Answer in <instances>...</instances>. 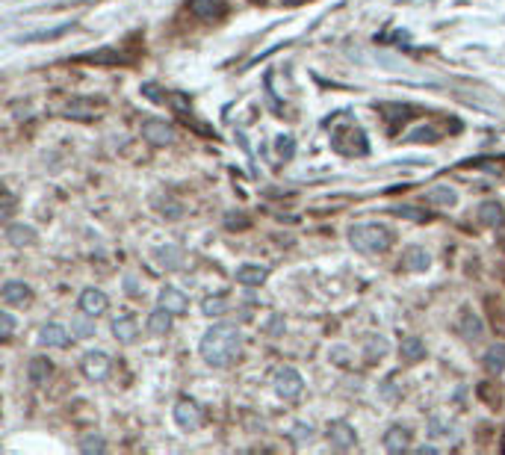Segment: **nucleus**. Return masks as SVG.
<instances>
[{"label": "nucleus", "mask_w": 505, "mask_h": 455, "mask_svg": "<svg viewBox=\"0 0 505 455\" xmlns=\"http://www.w3.org/2000/svg\"><path fill=\"white\" fill-rule=\"evenodd\" d=\"M0 296H3L6 304H24V302H30V287L24 281H6Z\"/></svg>", "instance_id": "nucleus-17"}, {"label": "nucleus", "mask_w": 505, "mask_h": 455, "mask_svg": "<svg viewBox=\"0 0 505 455\" xmlns=\"http://www.w3.org/2000/svg\"><path fill=\"white\" fill-rule=\"evenodd\" d=\"M6 240L12 245H30V243H36V231L30 225H9L6 228Z\"/></svg>", "instance_id": "nucleus-21"}, {"label": "nucleus", "mask_w": 505, "mask_h": 455, "mask_svg": "<svg viewBox=\"0 0 505 455\" xmlns=\"http://www.w3.org/2000/svg\"><path fill=\"white\" fill-rule=\"evenodd\" d=\"M384 352H388V340H384V337H372L370 346H366V358H370V361L381 358Z\"/></svg>", "instance_id": "nucleus-31"}, {"label": "nucleus", "mask_w": 505, "mask_h": 455, "mask_svg": "<svg viewBox=\"0 0 505 455\" xmlns=\"http://www.w3.org/2000/svg\"><path fill=\"white\" fill-rule=\"evenodd\" d=\"M106 304H110V299L104 296V290H95V287H89V290L80 293V311H86V313L98 316V313L106 311Z\"/></svg>", "instance_id": "nucleus-13"}, {"label": "nucleus", "mask_w": 505, "mask_h": 455, "mask_svg": "<svg viewBox=\"0 0 505 455\" xmlns=\"http://www.w3.org/2000/svg\"><path fill=\"white\" fill-rule=\"evenodd\" d=\"M190 3H192V12L201 18H213L222 12V0H190Z\"/></svg>", "instance_id": "nucleus-26"}, {"label": "nucleus", "mask_w": 505, "mask_h": 455, "mask_svg": "<svg viewBox=\"0 0 505 455\" xmlns=\"http://www.w3.org/2000/svg\"><path fill=\"white\" fill-rule=\"evenodd\" d=\"M124 284H127V293H131V296H139V293H142L139 287H136V278H131V275L124 278Z\"/></svg>", "instance_id": "nucleus-38"}, {"label": "nucleus", "mask_w": 505, "mask_h": 455, "mask_svg": "<svg viewBox=\"0 0 505 455\" xmlns=\"http://www.w3.org/2000/svg\"><path fill=\"white\" fill-rule=\"evenodd\" d=\"M89 316H92V313L83 311L80 316H74V320H71V334H74V337H92V334H95V322L89 320Z\"/></svg>", "instance_id": "nucleus-24"}, {"label": "nucleus", "mask_w": 505, "mask_h": 455, "mask_svg": "<svg viewBox=\"0 0 505 455\" xmlns=\"http://www.w3.org/2000/svg\"><path fill=\"white\" fill-rule=\"evenodd\" d=\"M290 438H293L295 443H302V441H311V438H313V429H311V423H295Z\"/></svg>", "instance_id": "nucleus-33"}, {"label": "nucleus", "mask_w": 505, "mask_h": 455, "mask_svg": "<svg viewBox=\"0 0 505 455\" xmlns=\"http://www.w3.org/2000/svg\"><path fill=\"white\" fill-rule=\"evenodd\" d=\"M425 355V343L420 337H405L402 340V358L405 361H420Z\"/></svg>", "instance_id": "nucleus-23"}, {"label": "nucleus", "mask_w": 505, "mask_h": 455, "mask_svg": "<svg viewBox=\"0 0 505 455\" xmlns=\"http://www.w3.org/2000/svg\"><path fill=\"white\" fill-rule=\"evenodd\" d=\"M355 140H366L363 131H361V127H355V124H343V127H337L334 136H331L334 148H337V151H343V154H355V151L361 154V148H355Z\"/></svg>", "instance_id": "nucleus-5"}, {"label": "nucleus", "mask_w": 505, "mask_h": 455, "mask_svg": "<svg viewBox=\"0 0 505 455\" xmlns=\"http://www.w3.org/2000/svg\"><path fill=\"white\" fill-rule=\"evenodd\" d=\"M110 370H113L110 355H104V352H86L83 355V373H86V379L104 381L106 375H110Z\"/></svg>", "instance_id": "nucleus-4"}, {"label": "nucleus", "mask_w": 505, "mask_h": 455, "mask_svg": "<svg viewBox=\"0 0 505 455\" xmlns=\"http://www.w3.org/2000/svg\"><path fill=\"white\" fill-rule=\"evenodd\" d=\"M425 199H429V204L434 207H455V201H458V192L452 190V186H431L429 192H425Z\"/></svg>", "instance_id": "nucleus-18"}, {"label": "nucleus", "mask_w": 505, "mask_h": 455, "mask_svg": "<svg viewBox=\"0 0 505 455\" xmlns=\"http://www.w3.org/2000/svg\"><path fill=\"white\" fill-rule=\"evenodd\" d=\"M227 311V302L222 299V296H207V299L201 302V313L204 316H222Z\"/></svg>", "instance_id": "nucleus-28"}, {"label": "nucleus", "mask_w": 505, "mask_h": 455, "mask_svg": "<svg viewBox=\"0 0 505 455\" xmlns=\"http://www.w3.org/2000/svg\"><path fill=\"white\" fill-rule=\"evenodd\" d=\"M429 434H431V438H455V429L434 417V420H429Z\"/></svg>", "instance_id": "nucleus-29"}, {"label": "nucleus", "mask_w": 505, "mask_h": 455, "mask_svg": "<svg viewBox=\"0 0 505 455\" xmlns=\"http://www.w3.org/2000/svg\"><path fill=\"white\" fill-rule=\"evenodd\" d=\"M408 443H411V432L405 426H390L388 432H384V450L399 452V450L408 447Z\"/></svg>", "instance_id": "nucleus-15"}, {"label": "nucleus", "mask_w": 505, "mask_h": 455, "mask_svg": "<svg viewBox=\"0 0 505 455\" xmlns=\"http://www.w3.org/2000/svg\"><path fill=\"white\" fill-rule=\"evenodd\" d=\"M266 278H269V266H260V263H245L236 269V284L243 287H260Z\"/></svg>", "instance_id": "nucleus-12"}, {"label": "nucleus", "mask_w": 505, "mask_h": 455, "mask_svg": "<svg viewBox=\"0 0 505 455\" xmlns=\"http://www.w3.org/2000/svg\"><path fill=\"white\" fill-rule=\"evenodd\" d=\"M484 367H488V373H502L505 370V346L502 343L491 346V349L484 352Z\"/></svg>", "instance_id": "nucleus-22"}, {"label": "nucleus", "mask_w": 505, "mask_h": 455, "mask_svg": "<svg viewBox=\"0 0 505 455\" xmlns=\"http://www.w3.org/2000/svg\"><path fill=\"white\" fill-rule=\"evenodd\" d=\"M80 450H86V452L98 450V452H101V450H104V441H101V438H86V441L80 443Z\"/></svg>", "instance_id": "nucleus-36"}, {"label": "nucleus", "mask_w": 505, "mask_h": 455, "mask_svg": "<svg viewBox=\"0 0 505 455\" xmlns=\"http://www.w3.org/2000/svg\"><path fill=\"white\" fill-rule=\"evenodd\" d=\"M396 213H399V216H411V219H417V222L425 219V213L417 210V207H396Z\"/></svg>", "instance_id": "nucleus-35"}, {"label": "nucleus", "mask_w": 505, "mask_h": 455, "mask_svg": "<svg viewBox=\"0 0 505 455\" xmlns=\"http://www.w3.org/2000/svg\"><path fill=\"white\" fill-rule=\"evenodd\" d=\"M172 316L166 308H157L151 316H148V334H154V337H163V334L172 329Z\"/></svg>", "instance_id": "nucleus-19"}, {"label": "nucleus", "mask_w": 505, "mask_h": 455, "mask_svg": "<svg viewBox=\"0 0 505 455\" xmlns=\"http://www.w3.org/2000/svg\"><path fill=\"white\" fill-rule=\"evenodd\" d=\"M157 304H160V308H166L168 313H186V308H190V299H186V296L177 290V287H163L160 290V296H157Z\"/></svg>", "instance_id": "nucleus-9"}, {"label": "nucleus", "mask_w": 505, "mask_h": 455, "mask_svg": "<svg viewBox=\"0 0 505 455\" xmlns=\"http://www.w3.org/2000/svg\"><path fill=\"white\" fill-rule=\"evenodd\" d=\"M379 393H381V399H396V397H399V388H396V381H393V379H388V381L381 384V390H379Z\"/></svg>", "instance_id": "nucleus-34"}, {"label": "nucleus", "mask_w": 505, "mask_h": 455, "mask_svg": "<svg viewBox=\"0 0 505 455\" xmlns=\"http://www.w3.org/2000/svg\"><path fill=\"white\" fill-rule=\"evenodd\" d=\"M27 373H30V381H33V384H42L47 375H51V364H47L45 358H33Z\"/></svg>", "instance_id": "nucleus-27"}, {"label": "nucleus", "mask_w": 505, "mask_h": 455, "mask_svg": "<svg viewBox=\"0 0 505 455\" xmlns=\"http://www.w3.org/2000/svg\"><path fill=\"white\" fill-rule=\"evenodd\" d=\"M175 420H177V426L181 429L192 432V429L201 426V411H198V405L192 399H181L175 405Z\"/></svg>", "instance_id": "nucleus-7"}, {"label": "nucleus", "mask_w": 505, "mask_h": 455, "mask_svg": "<svg viewBox=\"0 0 505 455\" xmlns=\"http://www.w3.org/2000/svg\"><path fill=\"white\" fill-rule=\"evenodd\" d=\"M355 426L352 423H346V420H334V423H328V441H331V447H337V450H349L352 443H355Z\"/></svg>", "instance_id": "nucleus-8"}, {"label": "nucleus", "mask_w": 505, "mask_h": 455, "mask_svg": "<svg viewBox=\"0 0 505 455\" xmlns=\"http://www.w3.org/2000/svg\"><path fill=\"white\" fill-rule=\"evenodd\" d=\"M201 358L210 364V367H231V364L240 358L243 352V334L236 325H213L210 331L201 337Z\"/></svg>", "instance_id": "nucleus-1"}, {"label": "nucleus", "mask_w": 505, "mask_h": 455, "mask_svg": "<svg viewBox=\"0 0 505 455\" xmlns=\"http://www.w3.org/2000/svg\"><path fill=\"white\" fill-rule=\"evenodd\" d=\"M142 136L151 145H168V142H175V131L166 122H157V118H148V122L142 124Z\"/></svg>", "instance_id": "nucleus-10"}, {"label": "nucleus", "mask_w": 505, "mask_h": 455, "mask_svg": "<svg viewBox=\"0 0 505 455\" xmlns=\"http://www.w3.org/2000/svg\"><path fill=\"white\" fill-rule=\"evenodd\" d=\"M461 334L467 340H479L482 334H484V322L479 320V313H473V311H464V316H461Z\"/></svg>", "instance_id": "nucleus-20"}, {"label": "nucleus", "mask_w": 505, "mask_h": 455, "mask_svg": "<svg viewBox=\"0 0 505 455\" xmlns=\"http://www.w3.org/2000/svg\"><path fill=\"white\" fill-rule=\"evenodd\" d=\"M275 148H278V154L284 157V160H290L293 151H295V140L293 136H278V140H275Z\"/></svg>", "instance_id": "nucleus-32"}, {"label": "nucleus", "mask_w": 505, "mask_h": 455, "mask_svg": "<svg viewBox=\"0 0 505 455\" xmlns=\"http://www.w3.org/2000/svg\"><path fill=\"white\" fill-rule=\"evenodd\" d=\"M275 390H278V397H284V399H299L304 390V379L299 375V370L281 367L275 373Z\"/></svg>", "instance_id": "nucleus-3"}, {"label": "nucleus", "mask_w": 505, "mask_h": 455, "mask_svg": "<svg viewBox=\"0 0 505 455\" xmlns=\"http://www.w3.org/2000/svg\"><path fill=\"white\" fill-rule=\"evenodd\" d=\"M12 331H15V320H12V313H3V337H12Z\"/></svg>", "instance_id": "nucleus-37"}, {"label": "nucleus", "mask_w": 505, "mask_h": 455, "mask_svg": "<svg viewBox=\"0 0 505 455\" xmlns=\"http://www.w3.org/2000/svg\"><path fill=\"white\" fill-rule=\"evenodd\" d=\"M479 219L484 225H502V207L497 201H484L479 207Z\"/></svg>", "instance_id": "nucleus-25"}, {"label": "nucleus", "mask_w": 505, "mask_h": 455, "mask_svg": "<svg viewBox=\"0 0 505 455\" xmlns=\"http://www.w3.org/2000/svg\"><path fill=\"white\" fill-rule=\"evenodd\" d=\"M349 243L363 254H379L390 249L393 234L384 225H355L349 231Z\"/></svg>", "instance_id": "nucleus-2"}, {"label": "nucleus", "mask_w": 505, "mask_h": 455, "mask_svg": "<svg viewBox=\"0 0 505 455\" xmlns=\"http://www.w3.org/2000/svg\"><path fill=\"white\" fill-rule=\"evenodd\" d=\"M113 334H115V340H122V343H133L139 337V322H136V316L118 313L113 320Z\"/></svg>", "instance_id": "nucleus-11"}, {"label": "nucleus", "mask_w": 505, "mask_h": 455, "mask_svg": "<svg viewBox=\"0 0 505 455\" xmlns=\"http://www.w3.org/2000/svg\"><path fill=\"white\" fill-rule=\"evenodd\" d=\"M402 260H405V266H411V269L423 272V269H429L431 257H429V252H425L423 245H408V249L402 252Z\"/></svg>", "instance_id": "nucleus-16"}, {"label": "nucleus", "mask_w": 505, "mask_h": 455, "mask_svg": "<svg viewBox=\"0 0 505 455\" xmlns=\"http://www.w3.org/2000/svg\"><path fill=\"white\" fill-rule=\"evenodd\" d=\"M263 331L269 334V337H281V334H284V316L281 313H272L269 320L263 322Z\"/></svg>", "instance_id": "nucleus-30"}, {"label": "nucleus", "mask_w": 505, "mask_h": 455, "mask_svg": "<svg viewBox=\"0 0 505 455\" xmlns=\"http://www.w3.org/2000/svg\"><path fill=\"white\" fill-rule=\"evenodd\" d=\"M71 337L74 334H68V329L59 322H47V325H42V331H38V343L54 346V349H65V346L71 343Z\"/></svg>", "instance_id": "nucleus-6"}, {"label": "nucleus", "mask_w": 505, "mask_h": 455, "mask_svg": "<svg viewBox=\"0 0 505 455\" xmlns=\"http://www.w3.org/2000/svg\"><path fill=\"white\" fill-rule=\"evenodd\" d=\"M154 257L166 266V269H183V263H186V254H183V249H177V245H160V249L154 252Z\"/></svg>", "instance_id": "nucleus-14"}]
</instances>
